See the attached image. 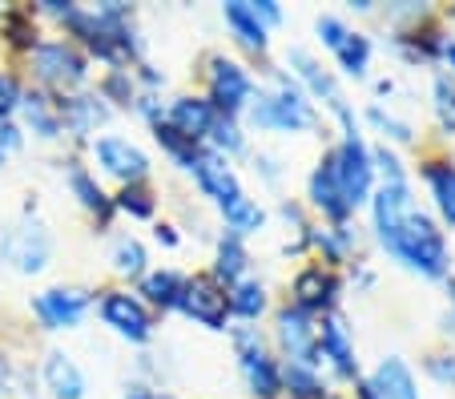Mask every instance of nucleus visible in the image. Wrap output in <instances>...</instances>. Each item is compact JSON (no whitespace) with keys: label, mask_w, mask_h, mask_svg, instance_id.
<instances>
[{"label":"nucleus","mask_w":455,"mask_h":399,"mask_svg":"<svg viewBox=\"0 0 455 399\" xmlns=\"http://www.w3.org/2000/svg\"><path fill=\"white\" fill-rule=\"evenodd\" d=\"M411 178H415V190H423V206L431 210V218L443 226L447 235H455V154L423 141L415 149Z\"/></svg>","instance_id":"nucleus-14"},{"label":"nucleus","mask_w":455,"mask_h":399,"mask_svg":"<svg viewBox=\"0 0 455 399\" xmlns=\"http://www.w3.org/2000/svg\"><path fill=\"white\" fill-rule=\"evenodd\" d=\"M44 33H49V28L36 20L33 4H9V9H0V49L9 52L12 65H17Z\"/></svg>","instance_id":"nucleus-34"},{"label":"nucleus","mask_w":455,"mask_h":399,"mask_svg":"<svg viewBox=\"0 0 455 399\" xmlns=\"http://www.w3.org/2000/svg\"><path fill=\"white\" fill-rule=\"evenodd\" d=\"M57 262V235L41 218L36 202H25L17 218L0 226V270L12 278H44Z\"/></svg>","instance_id":"nucleus-5"},{"label":"nucleus","mask_w":455,"mask_h":399,"mask_svg":"<svg viewBox=\"0 0 455 399\" xmlns=\"http://www.w3.org/2000/svg\"><path fill=\"white\" fill-rule=\"evenodd\" d=\"M363 379H367L375 399H423L419 367H415L403 351H383V355L363 371Z\"/></svg>","instance_id":"nucleus-28"},{"label":"nucleus","mask_w":455,"mask_h":399,"mask_svg":"<svg viewBox=\"0 0 455 399\" xmlns=\"http://www.w3.org/2000/svg\"><path fill=\"white\" fill-rule=\"evenodd\" d=\"M93 89L109 101V109L117 113V117H125L129 105H133V97H138V81H133V69L129 65H109V69H97V81Z\"/></svg>","instance_id":"nucleus-39"},{"label":"nucleus","mask_w":455,"mask_h":399,"mask_svg":"<svg viewBox=\"0 0 455 399\" xmlns=\"http://www.w3.org/2000/svg\"><path fill=\"white\" fill-rule=\"evenodd\" d=\"M363 230H367V243L387 262H395L399 270H407L419 283L443 287L455 275L451 235L423 206L415 178L411 182H379L367 210H363Z\"/></svg>","instance_id":"nucleus-1"},{"label":"nucleus","mask_w":455,"mask_h":399,"mask_svg":"<svg viewBox=\"0 0 455 399\" xmlns=\"http://www.w3.org/2000/svg\"><path fill=\"white\" fill-rule=\"evenodd\" d=\"M60 186L73 198V206L89 218L93 235H109L117 230V214H113V190L101 182V178L89 170V162L81 154H65L60 157Z\"/></svg>","instance_id":"nucleus-15"},{"label":"nucleus","mask_w":455,"mask_h":399,"mask_svg":"<svg viewBox=\"0 0 455 399\" xmlns=\"http://www.w3.org/2000/svg\"><path fill=\"white\" fill-rule=\"evenodd\" d=\"M379 278H383V270H379V262L371 259V254L355 259L351 267L343 270L347 295H355V299H371V295H375V291H379Z\"/></svg>","instance_id":"nucleus-45"},{"label":"nucleus","mask_w":455,"mask_h":399,"mask_svg":"<svg viewBox=\"0 0 455 399\" xmlns=\"http://www.w3.org/2000/svg\"><path fill=\"white\" fill-rule=\"evenodd\" d=\"M375 57H379V41L371 28L363 25H351V33L343 36V44H339L335 52H331L327 61L331 69H335V77L343 81V85H367L371 77H375Z\"/></svg>","instance_id":"nucleus-29"},{"label":"nucleus","mask_w":455,"mask_h":399,"mask_svg":"<svg viewBox=\"0 0 455 399\" xmlns=\"http://www.w3.org/2000/svg\"><path fill=\"white\" fill-rule=\"evenodd\" d=\"M419 371L427 375L431 383H439V387L455 391V351L443 347V343H439V347H431V351H423Z\"/></svg>","instance_id":"nucleus-48"},{"label":"nucleus","mask_w":455,"mask_h":399,"mask_svg":"<svg viewBox=\"0 0 455 399\" xmlns=\"http://www.w3.org/2000/svg\"><path fill=\"white\" fill-rule=\"evenodd\" d=\"M323 399H351L347 391H331V395H323Z\"/></svg>","instance_id":"nucleus-56"},{"label":"nucleus","mask_w":455,"mask_h":399,"mask_svg":"<svg viewBox=\"0 0 455 399\" xmlns=\"http://www.w3.org/2000/svg\"><path fill=\"white\" fill-rule=\"evenodd\" d=\"M427 109H431V125H435L439 146L455 141V81L439 69L427 73Z\"/></svg>","instance_id":"nucleus-38"},{"label":"nucleus","mask_w":455,"mask_h":399,"mask_svg":"<svg viewBox=\"0 0 455 399\" xmlns=\"http://www.w3.org/2000/svg\"><path fill=\"white\" fill-rule=\"evenodd\" d=\"M81 157H85L89 170H93L109 190L154 182V174H157V162L146 141H138L133 133H121V130H109V133H101V138H93Z\"/></svg>","instance_id":"nucleus-9"},{"label":"nucleus","mask_w":455,"mask_h":399,"mask_svg":"<svg viewBox=\"0 0 455 399\" xmlns=\"http://www.w3.org/2000/svg\"><path fill=\"white\" fill-rule=\"evenodd\" d=\"M17 371H20V359L12 355L9 343H0V399H12V387H17Z\"/></svg>","instance_id":"nucleus-51"},{"label":"nucleus","mask_w":455,"mask_h":399,"mask_svg":"<svg viewBox=\"0 0 455 399\" xmlns=\"http://www.w3.org/2000/svg\"><path fill=\"white\" fill-rule=\"evenodd\" d=\"M218 117H222V113H218L214 105H210V97L198 93V89H173L170 101H165V125H170L173 133H181L186 141H194V146H206Z\"/></svg>","instance_id":"nucleus-26"},{"label":"nucleus","mask_w":455,"mask_h":399,"mask_svg":"<svg viewBox=\"0 0 455 399\" xmlns=\"http://www.w3.org/2000/svg\"><path fill=\"white\" fill-rule=\"evenodd\" d=\"M226 295H230L234 323H250V327H267V319L275 315V307H278V295H275V287H270V278L262 275V270L238 278Z\"/></svg>","instance_id":"nucleus-32"},{"label":"nucleus","mask_w":455,"mask_h":399,"mask_svg":"<svg viewBox=\"0 0 455 399\" xmlns=\"http://www.w3.org/2000/svg\"><path fill=\"white\" fill-rule=\"evenodd\" d=\"M218 230H230V235L254 243V238H262L270 230V206L258 198V194H246V198H238L230 210L218 214Z\"/></svg>","instance_id":"nucleus-36"},{"label":"nucleus","mask_w":455,"mask_h":399,"mask_svg":"<svg viewBox=\"0 0 455 399\" xmlns=\"http://www.w3.org/2000/svg\"><path fill=\"white\" fill-rule=\"evenodd\" d=\"M25 133H20L17 122H0V170H9L20 154H25Z\"/></svg>","instance_id":"nucleus-50"},{"label":"nucleus","mask_w":455,"mask_h":399,"mask_svg":"<svg viewBox=\"0 0 455 399\" xmlns=\"http://www.w3.org/2000/svg\"><path fill=\"white\" fill-rule=\"evenodd\" d=\"M186 178H189V186H194V194H198L214 214L230 210L234 202L250 194L242 165L230 162V157H222V154H214V149H206V146L198 149V162H194V170H189Z\"/></svg>","instance_id":"nucleus-18"},{"label":"nucleus","mask_w":455,"mask_h":399,"mask_svg":"<svg viewBox=\"0 0 455 399\" xmlns=\"http://www.w3.org/2000/svg\"><path fill=\"white\" fill-rule=\"evenodd\" d=\"M443 17H447V25H455V12H443Z\"/></svg>","instance_id":"nucleus-58"},{"label":"nucleus","mask_w":455,"mask_h":399,"mask_svg":"<svg viewBox=\"0 0 455 399\" xmlns=\"http://www.w3.org/2000/svg\"><path fill=\"white\" fill-rule=\"evenodd\" d=\"M246 165H250V178L258 182V190L283 198L286 182H291V162H286L283 149H278V146H262V141H258V146L250 149Z\"/></svg>","instance_id":"nucleus-37"},{"label":"nucleus","mask_w":455,"mask_h":399,"mask_svg":"<svg viewBox=\"0 0 455 399\" xmlns=\"http://www.w3.org/2000/svg\"><path fill=\"white\" fill-rule=\"evenodd\" d=\"M302 206L310 210V218L315 222H327V226H347V222H359V214H355L351 206H347L343 190H339L335 174H331L327 157L318 154L315 162H310L307 178H302Z\"/></svg>","instance_id":"nucleus-22"},{"label":"nucleus","mask_w":455,"mask_h":399,"mask_svg":"<svg viewBox=\"0 0 455 399\" xmlns=\"http://www.w3.org/2000/svg\"><path fill=\"white\" fill-rule=\"evenodd\" d=\"M218 20H222L226 36H230V52H238L242 61H250L254 69L275 65V33L262 28V20L250 9V0H222Z\"/></svg>","instance_id":"nucleus-20"},{"label":"nucleus","mask_w":455,"mask_h":399,"mask_svg":"<svg viewBox=\"0 0 455 399\" xmlns=\"http://www.w3.org/2000/svg\"><path fill=\"white\" fill-rule=\"evenodd\" d=\"M206 149H214V154L230 157V162H246L250 149H254V138L246 133V125H242V117H218L214 133H210Z\"/></svg>","instance_id":"nucleus-41"},{"label":"nucleus","mask_w":455,"mask_h":399,"mask_svg":"<svg viewBox=\"0 0 455 399\" xmlns=\"http://www.w3.org/2000/svg\"><path fill=\"white\" fill-rule=\"evenodd\" d=\"M283 226V246H278V254L291 262H302L310 259L307 243H310V226H315V218H310V210L302 206V198H294V194H283V198H275V206H270V226Z\"/></svg>","instance_id":"nucleus-33"},{"label":"nucleus","mask_w":455,"mask_h":399,"mask_svg":"<svg viewBox=\"0 0 455 399\" xmlns=\"http://www.w3.org/2000/svg\"><path fill=\"white\" fill-rule=\"evenodd\" d=\"M283 299L299 311H307L310 319H327V315L343 311L347 307V283L343 270H331L315 259L294 262V270L286 275V291Z\"/></svg>","instance_id":"nucleus-13"},{"label":"nucleus","mask_w":455,"mask_h":399,"mask_svg":"<svg viewBox=\"0 0 455 399\" xmlns=\"http://www.w3.org/2000/svg\"><path fill=\"white\" fill-rule=\"evenodd\" d=\"M318 367L331 379L335 391H351L363 379V355H359V331H355L351 315L335 311L327 319H318Z\"/></svg>","instance_id":"nucleus-11"},{"label":"nucleus","mask_w":455,"mask_h":399,"mask_svg":"<svg viewBox=\"0 0 455 399\" xmlns=\"http://www.w3.org/2000/svg\"><path fill=\"white\" fill-rule=\"evenodd\" d=\"M157 399H181V395H173V391H157Z\"/></svg>","instance_id":"nucleus-57"},{"label":"nucleus","mask_w":455,"mask_h":399,"mask_svg":"<svg viewBox=\"0 0 455 399\" xmlns=\"http://www.w3.org/2000/svg\"><path fill=\"white\" fill-rule=\"evenodd\" d=\"M0 9H4V4H0Z\"/></svg>","instance_id":"nucleus-60"},{"label":"nucleus","mask_w":455,"mask_h":399,"mask_svg":"<svg viewBox=\"0 0 455 399\" xmlns=\"http://www.w3.org/2000/svg\"><path fill=\"white\" fill-rule=\"evenodd\" d=\"M113 214H117V222L129 226H154L162 218V194L154 182L121 186V190H113Z\"/></svg>","instance_id":"nucleus-35"},{"label":"nucleus","mask_w":455,"mask_h":399,"mask_svg":"<svg viewBox=\"0 0 455 399\" xmlns=\"http://www.w3.org/2000/svg\"><path fill=\"white\" fill-rule=\"evenodd\" d=\"M270 347L283 363H315L318 367V319H310L307 311L291 307L286 299H278L275 315L267 319Z\"/></svg>","instance_id":"nucleus-19"},{"label":"nucleus","mask_w":455,"mask_h":399,"mask_svg":"<svg viewBox=\"0 0 455 399\" xmlns=\"http://www.w3.org/2000/svg\"><path fill=\"white\" fill-rule=\"evenodd\" d=\"M17 125H20V133H25V141H33V146H41V149L65 146L60 101L33 85H25V97H20V109H17Z\"/></svg>","instance_id":"nucleus-25"},{"label":"nucleus","mask_w":455,"mask_h":399,"mask_svg":"<svg viewBox=\"0 0 455 399\" xmlns=\"http://www.w3.org/2000/svg\"><path fill=\"white\" fill-rule=\"evenodd\" d=\"M17 69L25 77V85L41 89V93L57 97V101L81 93V89H89L97 81V65L60 33H44L17 61Z\"/></svg>","instance_id":"nucleus-4"},{"label":"nucleus","mask_w":455,"mask_h":399,"mask_svg":"<svg viewBox=\"0 0 455 399\" xmlns=\"http://www.w3.org/2000/svg\"><path fill=\"white\" fill-rule=\"evenodd\" d=\"M435 69H439V73H447V77L455 81V28H451V25H447L443 44H439V61H435Z\"/></svg>","instance_id":"nucleus-53"},{"label":"nucleus","mask_w":455,"mask_h":399,"mask_svg":"<svg viewBox=\"0 0 455 399\" xmlns=\"http://www.w3.org/2000/svg\"><path fill=\"white\" fill-rule=\"evenodd\" d=\"M149 267H154V246H149L146 235L129 230V226H117V230L105 235V270H109V283L138 287Z\"/></svg>","instance_id":"nucleus-23"},{"label":"nucleus","mask_w":455,"mask_h":399,"mask_svg":"<svg viewBox=\"0 0 455 399\" xmlns=\"http://www.w3.org/2000/svg\"><path fill=\"white\" fill-rule=\"evenodd\" d=\"M323 157H327L331 174H335L339 190H343L347 206L363 218L371 194H375V162H371V138L367 133H355V138H331L323 146Z\"/></svg>","instance_id":"nucleus-12"},{"label":"nucleus","mask_w":455,"mask_h":399,"mask_svg":"<svg viewBox=\"0 0 455 399\" xmlns=\"http://www.w3.org/2000/svg\"><path fill=\"white\" fill-rule=\"evenodd\" d=\"M60 122H65V149H69V154H85L89 141L113 130L117 113H113L109 101L89 85L73 97H60Z\"/></svg>","instance_id":"nucleus-21"},{"label":"nucleus","mask_w":455,"mask_h":399,"mask_svg":"<svg viewBox=\"0 0 455 399\" xmlns=\"http://www.w3.org/2000/svg\"><path fill=\"white\" fill-rule=\"evenodd\" d=\"M250 9H254V17L262 20V28H270V33H278V28L286 25V9L278 0H250Z\"/></svg>","instance_id":"nucleus-52"},{"label":"nucleus","mask_w":455,"mask_h":399,"mask_svg":"<svg viewBox=\"0 0 455 399\" xmlns=\"http://www.w3.org/2000/svg\"><path fill=\"white\" fill-rule=\"evenodd\" d=\"M359 122L371 141H383V146L399 149V154H411V149L423 146L419 125H415L407 113H399L395 105H383V101H371L367 97V101L359 105Z\"/></svg>","instance_id":"nucleus-27"},{"label":"nucleus","mask_w":455,"mask_h":399,"mask_svg":"<svg viewBox=\"0 0 455 399\" xmlns=\"http://www.w3.org/2000/svg\"><path fill=\"white\" fill-rule=\"evenodd\" d=\"M165 101H170V93H162V89H138V97H133L125 117H133V122L149 133L154 125L165 122Z\"/></svg>","instance_id":"nucleus-46"},{"label":"nucleus","mask_w":455,"mask_h":399,"mask_svg":"<svg viewBox=\"0 0 455 399\" xmlns=\"http://www.w3.org/2000/svg\"><path fill=\"white\" fill-rule=\"evenodd\" d=\"M33 367L41 399H93V375L65 343H44Z\"/></svg>","instance_id":"nucleus-16"},{"label":"nucleus","mask_w":455,"mask_h":399,"mask_svg":"<svg viewBox=\"0 0 455 399\" xmlns=\"http://www.w3.org/2000/svg\"><path fill=\"white\" fill-rule=\"evenodd\" d=\"M367 230H363V222H347V226H327V222H315L310 226V259L323 262V267L331 270H347L355 259H363L367 254Z\"/></svg>","instance_id":"nucleus-24"},{"label":"nucleus","mask_w":455,"mask_h":399,"mask_svg":"<svg viewBox=\"0 0 455 399\" xmlns=\"http://www.w3.org/2000/svg\"><path fill=\"white\" fill-rule=\"evenodd\" d=\"M371 162H375V182H411V157L399 149L371 141Z\"/></svg>","instance_id":"nucleus-44"},{"label":"nucleus","mask_w":455,"mask_h":399,"mask_svg":"<svg viewBox=\"0 0 455 399\" xmlns=\"http://www.w3.org/2000/svg\"><path fill=\"white\" fill-rule=\"evenodd\" d=\"M149 141H154L157 154L165 157V165H170V170H178V174H189V170H194V162H198V149H202V146H194V141H186L181 133H173L165 122L149 130Z\"/></svg>","instance_id":"nucleus-42"},{"label":"nucleus","mask_w":455,"mask_h":399,"mask_svg":"<svg viewBox=\"0 0 455 399\" xmlns=\"http://www.w3.org/2000/svg\"><path fill=\"white\" fill-rule=\"evenodd\" d=\"M178 319L194 323V327L206 331V335H230V327H234L230 295H226V287L218 278L206 275V267L189 270L186 295H181V303H178Z\"/></svg>","instance_id":"nucleus-17"},{"label":"nucleus","mask_w":455,"mask_h":399,"mask_svg":"<svg viewBox=\"0 0 455 399\" xmlns=\"http://www.w3.org/2000/svg\"><path fill=\"white\" fill-rule=\"evenodd\" d=\"M149 246H157L162 254H181L186 251V226L173 222V218H157L149 226Z\"/></svg>","instance_id":"nucleus-49"},{"label":"nucleus","mask_w":455,"mask_h":399,"mask_svg":"<svg viewBox=\"0 0 455 399\" xmlns=\"http://www.w3.org/2000/svg\"><path fill=\"white\" fill-rule=\"evenodd\" d=\"M331 379L323 375V367L315 363H283V395L286 399H323L331 395Z\"/></svg>","instance_id":"nucleus-40"},{"label":"nucleus","mask_w":455,"mask_h":399,"mask_svg":"<svg viewBox=\"0 0 455 399\" xmlns=\"http://www.w3.org/2000/svg\"><path fill=\"white\" fill-rule=\"evenodd\" d=\"M278 399H286V395H278Z\"/></svg>","instance_id":"nucleus-59"},{"label":"nucleus","mask_w":455,"mask_h":399,"mask_svg":"<svg viewBox=\"0 0 455 399\" xmlns=\"http://www.w3.org/2000/svg\"><path fill=\"white\" fill-rule=\"evenodd\" d=\"M351 25L355 20L347 17L343 9H323V12H315V20H310V36H315V49L323 52V57H331V52L343 44V36L351 33Z\"/></svg>","instance_id":"nucleus-43"},{"label":"nucleus","mask_w":455,"mask_h":399,"mask_svg":"<svg viewBox=\"0 0 455 399\" xmlns=\"http://www.w3.org/2000/svg\"><path fill=\"white\" fill-rule=\"evenodd\" d=\"M198 93H206L222 117H242L258 93V69L230 49H206L198 57Z\"/></svg>","instance_id":"nucleus-8"},{"label":"nucleus","mask_w":455,"mask_h":399,"mask_svg":"<svg viewBox=\"0 0 455 399\" xmlns=\"http://www.w3.org/2000/svg\"><path fill=\"white\" fill-rule=\"evenodd\" d=\"M93 319L101 323V331H109L117 343H125L129 351H149L157 343V335H162V319L146 307V299L133 287H117V283L97 287Z\"/></svg>","instance_id":"nucleus-7"},{"label":"nucleus","mask_w":455,"mask_h":399,"mask_svg":"<svg viewBox=\"0 0 455 399\" xmlns=\"http://www.w3.org/2000/svg\"><path fill=\"white\" fill-rule=\"evenodd\" d=\"M258 262H254V251H250L246 238L230 235V230H214V238H210V259H206V275L218 278L226 291L238 283V278L254 275Z\"/></svg>","instance_id":"nucleus-31"},{"label":"nucleus","mask_w":455,"mask_h":399,"mask_svg":"<svg viewBox=\"0 0 455 399\" xmlns=\"http://www.w3.org/2000/svg\"><path fill=\"white\" fill-rule=\"evenodd\" d=\"M117 399H157V391L149 387V383H138V379H125V387H121Z\"/></svg>","instance_id":"nucleus-55"},{"label":"nucleus","mask_w":455,"mask_h":399,"mask_svg":"<svg viewBox=\"0 0 455 399\" xmlns=\"http://www.w3.org/2000/svg\"><path fill=\"white\" fill-rule=\"evenodd\" d=\"M250 138L262 141H294V138H327L331 130L323 122V109L302 93V85L283 69V65H267L258 69V93L250 109L242 113Z\"/></svg>","instance_id":"nucleus-3"},{"label":"nucleus","mask_w":455,"mask_h":399,"mask_svg":"<svg viewBox=\"0 0 455 399\" xmlns=\"http://www.w3.org/2000/svg\"><path fill=\"white\" fill-rule=\"evenodd\" d=\"M33 12L49 33L69 36L97 69H109V65H129L133 69L138 61L149 57L138 4H129V0H93V4H81V0H36Z\"/></svg>","instance_id":"nucleus-2"},{"label":"nucleus","mask_w":455,"mask_h":399,"mask_svg":"<svg viewBox=\"0 0 455 399\" xmlns=\"http://www.w3.org/2000/svg\"><path fill=\"white\" fill-rule=\"evenodd\" d=\"M20 97H25V77L12 61H0V122H17Z\"/></svg>","instance_id":"nucleus-47"},{"label":"nucleus","mask_w":455,"mask_h":399,"mask_svg":"<svg viewBox=\"0 0 455 399\" xmlns=\"http://www.w3.org/2000/svg\"><path fill=\"white\" fill-rule=\"evenodd\" d=\"M343 12L355 20V25H359V20H375L379 17V0H347Z\"/></svg>","instance_id":"nucleus-54"},{"label":"nucleus","mask_w":455,"mask_h":399,"mask_svg":"<svg viewBox=\"0 0 455 399\" xmlns=\"http://www.w3.org/2000/svg\"><path fill=\"white\" fill-rule=\"evenodd\" d=\"M226 343H230L234 375H238L246 399H278L283 395V359H278L275 347H270L267 327L234 323Z\"/></svg>","instance_id":"nucleus-6"},{"label":"nucleus","mask_w":455,"mask_h":399,"mask_svg":"<svg viewBox=\"0 0 455 399\" xmlns=\"http://www.w3.org/2000/svg\"><path fill=\"white\" fill-rule=\"evenodd\" d=\"M186 283H189V267H173V262H154V267L146 270V278H141L138 295L146 299V307L157 315V319H170V315H178V303L181 295H186Z\"/></svg>","instance_id":"nucleus-30"},{"label":"nucleus","mask_w":455,"mask_h":399,"mask_svg":"<svg viewBox=\"0 0 455 399\" xmlns=\"http://www.w3.org/2000/svg\"><path fill=\"white\" fill-rule=\"evenodd\" d=\"M93 303H97V287L65 278V283L36 287L25 307L41 335H73V331H85V323L93 319Z\"/></svg>","instance_id":"nucleus-10"}]
</instances>
